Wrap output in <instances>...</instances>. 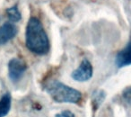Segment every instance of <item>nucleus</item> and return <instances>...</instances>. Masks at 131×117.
Wrapping results in <instances>:
<instances>
[{
  "mask_svg": "<svg viewBox=\"0 0 131 117\" xmlns=\"http://www.w3.org/2000/svg\"><path fill=\"white\" fill-rule=\"evenodd\" d=\"M25 44L30 51L37 55H45L49 51V40L40 19L31 17L25 33Z\"/></svg>",
  "mask_w": 131,
  "mask_h": 117,
  "instance_id": "1",
  "label": "nucleus"
},
{
  "mask_svg": "<svg viewBox=\"0 0 131 117\" xmlns=\"http://www.w3.org/2000/svg\"><path fill=\"white\" fill-rule=\"evenodd\" d=\"M44 90L57 103L78 104L82 100L80 91L58 80H51L44 86Z\"/></svg>",
  "mask_w": 131,
  "mask_h": 117,
  "instance_id": "2",
  "label": "nucleus"
},
{
  "mask_svg": "<svg viewBox=\"0 0 131 117\" xmlns=\"http://www.w3.org/2000/svg\"><path fill=\"white\" fill-rule=\"evenodd\" d=\"M27 70V65L23 60L14 58L8 62V77L14 83H17L22 79Z\"/></svg>",
  "mask_w": 131,
  "mask_h": 117,
  "instance_id": "3",
  "label": "nucleus"
},
{
  "mask_svg": "<svg viewBox=\"0 0 131 117\" xmlns=\"http://www.w3.org/2000/svg\"><path fill=\"white\" fill-rule=\"evenodd\" d=\"M93 74V69L91 62L84 59L79 65V67L75 70L71 74V77L78 82H85L92 79Z\"/></svg>",
  "mask_w": 131,
  "mask_h": 117,
  "instance_id": "4",
  "label": "nucleus"
},
{
  "mask_svg": "<svg viewBox=\"0 0 131 117\" xmlns=\"http://www.w3.org/2000/svg\"><path fill=\"white\" fill-rule=\"evenodd\" d=\"M18 33L17 27L12 23H5L0 26V45L7 43L9 41L14 39Z\"/></svg>",
  "mask_w": 131,
  "mask_h": 117,
  "instance_id": "5",
  "label": "nucleus"
},
{
  "mask_svg": "<svg viewBox=\"0 0 131 117\" xmlns=\"http://www.w3.org/2000/svg\"><path fill=\"white\" fill-rule=\"evenodd\" d=\"M131 64L130 43H127L126 48L119 51L116 56V65L118 68H123Z\"/></svg>",
  "mask_w": 131,
  "mask_h": 117,
  "instance_id": "6",
  "label": "nucleus"
},
{
  "mask_svg": "<svg viewBox=\"0 0 131 117\" xmlns=\"http://www.w3.org/2000/svg\"><path fill=\"white\" fill-rule=\"evenodd\" d=\"M12 96L9 92H6L0 98V117H5L11 110Z\"/></svg>",
  "mask_w": 131,
  "mask_h": 117,
  "instance_id": "7",
  "label": "nucleus"
},
{
  "mask_svg": "<svg viewBox=\"0 0 131 117\" xmlns=\"http://www.w3.org/2000/svg\"><path fill=\"white\" fill-rule=\"evenodd\" d=\"M106 98V93L104 90L99 89L96 91H93L92 95V106H93V112L96 111L99 107L102 104Z\"/></svg>",
  "mask_w": 131,
  "mask_h": 117,
  "instance_id": "8",
  "label": "nucleus"
},
{
  "mask_svg": "<svg viewBox=\"0 0 131 117\" xmlns=\"http://www.w3.org/2000/svg\"><path fill=\"white\" fill-rule=\"evenodd\" d=\"M6 15H7V18L9 19L11 22L16 23L19 22L22 18V15H21V13L19 11L17 6H14L12 7H9L6 9Z\"/></svg>",
  "mask_w": 131,
  "mask_h": 117,
  "instance_id": "9",
  "label": "nucleus"
},
{
  "mask_svg": "<svg viewBox=\"0 0 131 117\" xmlns=\"http://www.w3.org/2000/svg\"><path fill=\"white\" fill-rule=\"evenodd\" d=\"M55 117H75V116L74 114V113H72L69 110H64L61 113H57Z\"/></svg>",
  "mask_w": 131,
  "mask_h": 117,
  "instance_id": "10",
  "label": "nucleus"
},
{
  "mask_svg": "<svg viewBox=\"0 0 131 117\" xmlns=\"http://www.w3.org/2000/svg\"><path fill=\"white\" fill-rule=\"evenodd\" d=\"M123 95L124 97L126 98V100L127 101V102L129 103V101H130V87H127V89L125 90V91L123 92Z\"/></svg>",
  "mask_w": 131,
  "mask_h": 117,
  "instance_id": "11",
  "label": "nucleus"
}]
</instances>
